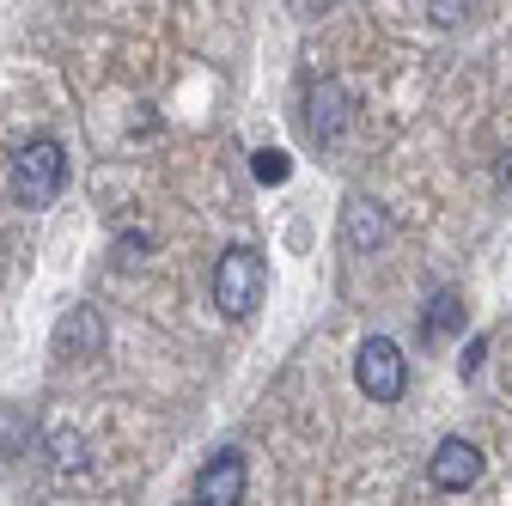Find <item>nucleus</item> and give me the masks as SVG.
<instances>
[{"mask_svg":"<svg viewBox=\"0 0 512 506\" xmlns=\"http://www.w3.org/2000/svg\"><path fill=\"white\" fill-rule=\"evenodd\" d=\"M342 238H348V250L372 257V250L391 244V214H384L372 196H348V208H342Z\"/></svg>","mask_w":512,"mask_h":506,"instance_id":"6","label":"nucleus"},{"mask_svg":"<svg viewBox=\"0 0 512 506\" xmlns=\"http://www.w3.org/2000/svg\"><path fill=\"white\" fill-rule=\"evenodd\" d=\"M464 13H470V0H427V19H433L439 31H452V25H464Z\"/></svg>","mask_w":512,"mask_h":506,"instance_id":"11","label":"nucleus"},{"mask_svg":"<svg viewBox=\"0 0 512 506\" xmlns=\"http://www.w3.org/2000/svg\"><path fill=\"white\" fill-rule=\"evenodd\" d=\"M482 354H488V342H482V336H476V342H470V354H464V378H470V372H476V366H482Z\"/></svg>","mask_w":512,"mask_h":506,"instance_id":"13","label":"nucleus"},{"mask_svg":"<svg viewBox=\"0 0 512 506\" xmlns=\"http://www.w3.org/2000/svg\"><path fill=\"white\" fill-rule=\"evenodd\" d=\"M80 458H86V446H80V439H74V433H55V464H61V470H74Z\"/></svg>","mask_w":512,"mask_h":506,"instance_id":"12","label":"nucleus"},{"mask_svg":"<svg viewBox=\"0 0 512 506\" xmlns=\"http://www.w3.org/2000/svg\"><path fill=\"white\" fill-rule=\"evenodd\" d=\"M348 92L336 86V80H324V86H311V110H305V129H311V141L317 147H336L342 135H348Z\"/></svg>","mask_w":512,"mask_h":506,"instance_id":"8","label":"nucleus"},{"mask_svg":"<svg viewBox=\"0 0 512 506\" xmlns=\"http://www.w3.org/2000/svg\"><path fill=\"white\" fill-rule=\"evenodd\" d=\"M61 189H68V153H61V141L37 135L13 153V202L19 208H49Z\"/></svg>","mask_w":512,"mask_h":506,"instance_id":"1","label":"nucleus"},{"mask_svg":"<svg viewBox=\"0 0 512 506\" xmlns=\"http://www.w3.org/2000/svg\"><path fill=\"white\" fill-rule=\"evenodd\" d=\"M354 385H360L372 403H397V397L409 391V360H403V348H397L391 336L360 342V354H354Z\"/></svg>","mask_w":512,"mask_h":506,"instance_id":"3","label":"nucleus"},{"mask_svg":"<svg viewBox=\"0 0 512 506\" xmlns=\"http://www.w3.org/2000/svg\"><path fill=\"white\" fill-rule=\"evenodd\" d=\"M500 183H506V189H512V165H506V177H500Z\"/></svg>","mask_w":512,"mask_h":506,"instance_id":"14","label":"nucleus"},{"mask_svg":"<svg viewBox=\"0 0 512 506\" xmlns=\"http://www.w3.org/2000/svg\"><path fill=\"white\" fill-rule=\"evenodd\" d=\"M110 342L104 318H98V305H68L61 311V324H55V354L61 360H98Z\"/></svg>","mask_w":512,"mask_h":506,"instance_id":"5","label":"nucleus"},{"mask_svg":"<svg viewBox=\"0 0 512 506\" xmlns=\"http://www.w3.org/2000/svg\"><path fill=\"white\" fill-rule=\"evenodd\" d=\"M293 177V159L281 153V147H263L256 153V183H287Z\"/></svg>","mask_w":512,"mask_h":506,"instance_id":"10","label":"nucleus"},{"mask_svg":"<svg viewBox=\"0 0 512 506\" xmlns=\"http://www.w3.org/2000/svg\"><path fill=\"white\" fill-rule=\"evenodd\" d=\"M427 482L433 488H445V494H464V488H476L482 482V452L470 446V439H439L433 446V458H427Z\"/></svg>","mask_w":512,"mask_h":506,"instance_id":"4","label":"nucleus"},{"mask_svg":"<svg viewBox=\"0 0 512 506\" xmlns=\"http://www.w3.org/2000/svg\"><path fill=\"white\" fill-rule=\"evenodd\" d=\"M244 482H250L244 458H238V452H214V458L196 470V500H202V506H232V500H244Z\"/></svg>","mask_w":512,"mask_h":506,"instance_id":"7","label":"nucleus"},{"mask_svg":"<svg viewBox=\"0 0 512 506\" xmlns=\"http://www.w3.org/2000/svg\"><path fill=\"white\" fill-rule=\"evenodd\" d=\"M263 287H269V263H263L256 244H232L214 263V305L226 318H250V311L263 305Z\"/></svg>","mask_w":512,"mask_h":506,"instance_id":"2","label":"nucleus"},{"mask_svg":"<svg viewBox=\"0 0 512 506\" xmlns=\"http://www.w3.org/2000/svg\"><path fill=\"white\" fill-rule=\"evenodd\" d=\"M464 330V299L458 293H433L427 311H421V342H445Z\"/></svg>","mask_w":512,"mask_h":506,"instance_id":"9","label":"nucleus"}]
</instances>
